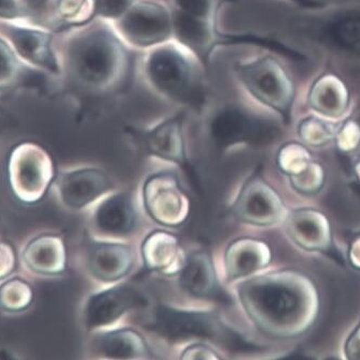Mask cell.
Here are the masks:
<instances>
[{
    "instance_id": "obj_38",
    "label": "cell",
    "mask_w": 360,
    "mask_h": 360,
    "mask_svg": "<svg viewBox=\"0 0 360 360\" xmlns=\"http://www.w3.org/2000/svg\"><path fill=\"white\" fill-rule=\"evenodd\" d=\"M20 15L15 0H0V18L13 19Z\"/></svg>"
},
{
    "instance_id": "obj_13",
    "label": "cell",
    "mask_w": 360,
    "mask_h": 360,
    "mask_svg": "<svg viewBox=\"0 0 360 360\" xmlns=\"http://www.w3.org/2000/svg\"><path fill=\"white\" fill-rule=\"evenodd\" d=\"M232 212L238 221L255 226H275L284 221L287 214L280 194L259 173L243 185Z\"/></svg>"
},
{
    "instance_id": "obj_1",
    "label": "cell",
    "mask_w": 360,
    "mask_h": 360,
    "mask_svg": "<svg viewBox=\"0 0 360 360\" xmlns=\"http://www.w3.org/2000/svg\"><path fill=\"white\" fill-rule=\"evenodd\" d=\"M134 51L121 39L112 24L94 21L81 26L65 44L68 80L88 100L113 106L132 86L136 70Z\"/></svg>"
},
{
    "instance_id": "obj_26",
    "label": "cell",
    "mask_w": 360,
    "mask_h": 360,
    "mask_svg": "<svg viewBox=\"0 0 360 360\" xmlns=\"http://www.w3.org/2000/svg\"><path fill=\"white\" fill-rule=\"evenodd\" d=\"M339 121L329 120L309 112L297 123V136L299 141L309 148H325L335 143Z\"/></svg>"
},
{
    "instance_id": "obj_12",
    "label": "cell",
    "mask_w": 360,
    "mask_h": 360,
    "mask_svg": "<svg viewBox=\"0 0 360 360\" xmlns=\"http://www.w3.org/2000/svg\"><path fill=\"white\" fill-rule=\"evenodd\" d=\"M304 104L309 112L323 118L341 121L355 105L353 90L333 65L317 72L305 89Z\"/></svg>"
},
{
    "instance_id": "obj_29",
    "label": "cell",
    "mask_w": 360,
    "mask_h": 360,
    "mask_svg": "<svg viewBox=\"0 0 360 360\" xmlns=\"http://www.w3.org/2000/svg\"><path fill=\"white\" fill-rule=\"evenodd\" d=\"M288 178L295 191L302 195L311 196L319 193L325 187L327 174L323 165L314 160L304 171Z\"/></svg>"
},
{
    "instance_id": "obj_20",
    "label": "cell",
    "mask_w": 360,
    "mask_h": 360,
    "mask_svg": "<svg viewBox=\"0 0 360 360\" xmlns=\"http://www.w3.org/2000/svg\"><path fill=\"white\" fill-rule=\"evenodd\" d=\"M135 264L132 248L120 243H94L89 250L91 274L104 283H115L127 276Z\"/></svg>"
},
{
    "instance_id": "obj_24",
    "label": "cell",
    "mask_w": 360,
    "mask_h": 360,
    "mask_svg": "<svg viewBox=\"0 0 360 360\" xmlns=\"http://www.w3.org/2000/svg\"><path fill=\"white\" fill-rule=\"evenodd\" d=\"M93 349L97 355L109 359H145L151 355L143 335L129 328L116 329L97 335Z\"/></svg>"
},
{
    "instance_id": "obj_4",
    "label": "cell",
    "mask_w": 360,
    "mask_h": 360,
    "mask_svg": "<svg viewBox=\"0 0 360 360\" xmlns=\"http://www.w3.org/2000/svg\"><path fill=\"white\" fill-rule=\"evenodd\" d=\"M139 68L147 86L163 100L199 115L207 110V70L177 42H167L143 52Z\"/></svg>"
},
{
    "instance_id": "obj_23",
    "label": "cell",
    "mask_w": 360,
    "mask_h": 360,
    "mask_svg": "<svg viewBox=\"0 0 360 360\" xmlns=\"http://www.w3.org/2000/svg\"><path fill=\"white\" fill-rule=\"evenodd\" d=\"M3 27L20 56L49 72H58L60 66L52 52L51 36L39 30L15 26L4 25Z\"/></svg>"
},
{
    "instance_id": "obj_2",
    "label": "cell",
    "mask_w": 360,
    "mask_h": 360,
    "mask_svg": "<svg viewBox=\"0 0 360 360\" xmlns=\"http://www.w3.org/2000/svg\"><path fill=\"white\" fill-rule=\"evenodd\" d=\"M238 295L255 327L273 339L300 337L312 328L319 316L316 285L295 269L252 276L238 287Z\"/></svg>"
},
{
    "instance_id": "obj_17",
    "label": "cell",
    "mask_w": 360,
    "mask_h": 360,
    "mask_svg": "<svg viewBox=\"0 0 360 360\" xmlns=\"http://www.w3.org/2000/svg\"><path fill=\"white\" fill-rule=\"evenodd\" d=\"M112 183L104 172L97 169H81L64 174L58 184L60 201L80 210L110 191Z\"/></svg>"
},
{
    "instance_id": "obj_11",
    "label": "cell",
    "mask_w": 360,
    "mask_h": 360,
    "mask_svg": "<svg viewBox=\"0 0 360 360\" xmlns=\"http://www.w3.org/2000/svg\"><path fill=\"white\" fill-rule=\"evenodd\" d=\"M287 236L300 250L323 255L340 266L347 264V258L338 248L328 217L314 207H299L287 212L284 218Z\"/></svg>"
},
{
    "instance_id": "obj_25",
    "label": "cell",
    "mask_w": 360,
    "mask_h": 360,
    "mask_svg": "<svg viewBox=\"0 0 360 360\" xmlns=\"http://www.w3.org/2000/svg\"><path fill=\"white\" fill-rule=\"evenodd\" d=\"M24 262L34 271L44 275L60 274L66 268V248L62 238L44 234L28 243L24 250Z\"/></svg>"
},
{
    "instance_id": "obj_37",
    "label": "cell",
    "mask_w": 360,
    "mask_h": 360,
    "mask_svg": "<svg viewBox=\"0 0 360 360\" xmlns=\"http://www.w3.org/2000/svg\"><path fill=\"white\" fill-rule=\"evenodd\" d=\"M347 260L355 270L360 271V234L352 240Z\"/></svg>"
},
{
    "instance_id": "obj_8",
    "label": "cell",
    "mask_w": 360,
    "mask_h": 360,
    "mask_svg": "<svg viewBox=\"0 0 360 360\" xmlns=\"http://www.w3.org/2000/svg\"><path fill=\"white\" fill-rule=\"evenodd\" d=\"M112 26L135 51H148L174 41L173 14L163 0H139Z\"/></svg>"
},
{
    "instance_id": "obj_34",
    "label": "cell",
    "mask_w": 360,
    "mask_h": 360,
    "mask_svg": "<svg viewBox=\"0 0 360 360\" xmlns=\"http://www.w3.org/2000/svg\"><path fill=\"white\" fill-rule=\"evenodd\" d=\"M343 356L347 360H360V316L343 345Z\"/></svg>"
},
{
    "instance_id": "obj_35",
    "label": "cell",
    "mask_w": 360,
    "mask_h": 360,
    "mask_svg": "<svg viewBox=\"0 0 360 360\" xmlns=\"http://www.w3.org/2000/svg\"><path fill=\"white\" fill-rule=\"evenodd\" d=\"M180 358L185 360L221 359V357L212 347H208V345H202V343H196V345L188 347L183 352Z\"/></svg>"
},
{
    "instance_id": "obj_18",
    "label": "cell",
    "mask_w": 360,
    "mask_h": 360,
    "mask_svg": "<svg viewBox=\"0 0 360 360\" xmlns=\"http://www.w3.org/2000/svg\"><path fill=\"white\" fill-rule=\"evenodd\" d=\"M180 286L191 296L212 300H228L220 287L212 257L207 252L199 250L192 252L185 259L179 271Z\"/></svg>"
},
{
    "instance_id": "obj_5",
    "label": "cell",
    "mask_w": 360,
    "mask_h": 360,
    "mask_svg": "<svg viewBox=\"0 0 360 360\" xmlns=\"http://www.w3.org/2000/svg\"><path fill=\"white\" fill-rule=\"evenodd\" d=\"M174 41L187 49L208 70L212 56L219 49L228 46H252L262 51L272 52L284 60L304 64L309 54L296 46L272 35L256 32H229L219 27L218 22L194 19L173 11Z\"/></svg>"
},
{
    "instance_id": "obj_39",
    "label": "cell",
    "mask_w": 360,
    "mask_h": 360,
    "mask_svg": "<svg viewBox=\"0 0 360 360\" xmlns=\"http://www.w3.org/2000/svg\"><path fill=\"white\" fill-rule=\"evenodd\" d=\"M289 5L293 6L296 9L311 10L323 7L327 1L325 0H285Z\"/></svg>"
},
{
    "instance_id": "obj_15",
    "label": "cell",
    "mask_w": 360,
    "mask_h": 360,
    "mask_svg": "<svg viewBox=\"0 0 360 360\" xmlns=\"http://www.w3.org/2000/svg\"><path fill=\"white\" fill-rule=\"evenodd\" d=\"M187 111L179 109L148 129L127 127V132L141 148L153 155L178 165H187L185 119Z\"/></svg>"
},
{
    "instance_id": "obj_21",
    "label": "cell",
    "mask_w": 360,
    "mask_h": 360,
    "mask_svg": "<svg viewBox=\"0 0 360 360\" xmlns=\"http://www.w3.org/2000/svg\"><path fill=\"white\" fill-rule=\"evenodd\" d=\"M93 224L105 236H127L136 228L137 215L127 193H117L102 202L95 210Z\"/></svg>"
},
{
    "instance_id": "obj_10",
    "label": "cell",
    "mask_w": 360,
    "mask_h": 360,
    "mask_svg": "<svg viewBox=\"0 0 360 360\" xmlns=\"http://www.w3.org/2000/svg\"><path fill=\"white\" fill-rule=\"evenodd\" d=\"M53 175L51 158L36 143H21L12 151L9 160L10 184L21 201H39L51 184Z\"/></svg>"
},
{
    "instance_id": "obj_32",
    "label": "cell",
    "mask_w": 360,
    "mask_h": 360,
    "mask_svg": "<svg viewBox=\"0 0 360 360\" xmlns=\"http://www.w3.org/2000/svg\"><path fill=\"white\" fill-rule=\"evenodd\" d=\"M21 68L5 42L0 40V89L10 88L20 80Z\"/></svg>"
},
{
    "instance_id": "obj_31",
    "label": "cell",
    "mask_w": 360,
    "mask_h": 360,
    "mask_svg": "<svg viewBox=\"0 0 360 360\" xmlns=\"http://www.w3.org/2000/svg\"><path fill=\"white\" fill-rule=\"evenodd\" d=\"M139 0H90V23L104 21L116 23Z\"/></svg>"
},
{
    "instance_id": "obj_14",
    "label": "cell",
    "mask_w": 360,
    "mask_h": 360,
    "mask_svg": "<svg viewBox=\"0 0 360 360\" xmlns=\"http://www.w3.org/2000/svg\"><path fill=\"white\" fill-rule=\"evenodd\" d=\"M143 203L149 216L162 226H181L189 216V198L171 172L153 174L146 180Z\"/></svg>"
},
{
    "instance_id": "obj_27",
    "label": "cell",
    "mask_w": 360,
    "mask_h": 360,
    "mask_svg": "<svg viewBox=\"0 0 360 360\" xmlns=\"http://www.w3.org/2000/svg\"><path fill=\"white\" fill-rule=\"evenodd\" d=\"M171 10L207 22H218L220 13L226 6L238 0H163Z\"/></svg>"
},
{
    "instance_id": "obj_19",
    "label": "cell",
    "mask_w": 360,
    "mask_h": 360,
    "mask_svg": "<svg viewBox=\"0 0 360 360\" xmlns=\"http://www.w3.org/2000/svg\"><path fill=\"white\" fill-rule=\"evenodd\" d=\"M272 260V250L264 240L242 238L229 245L224 255V269L229 281L252 276L264 270Z\"/></svg>"
},
{
    "instance_id": "obj_30",
    "label": "cell",
    "mask_w": 360,
    "mask_h": 360,
    "mask_svg": "<svg viewBox=\"0 0 360 360\" xmlns=\"http://www.w3.org/2000/svg\"><path fill=\"white\" fill-rule=\"evenodd\" d=\"M32 300V290L21 278H12L0 287V305L7 311L26 309Z\"/></svg>"
},
{
    "instance_id": "obj_40",
    "label": "cell",
    "mask_w": 360,
    "mask_h": 360,
    "mask_svg": "<svg viewBox=\"0 0 360 360\" xmlns=\"http://www.w3.org/2000/svg\"><path fill=\"white\" fill-rule=\"evenodd\" d=\"M354 157H355V159L353 161L352 171H353L354 177H355L357 183L360 185V150Z\"/></svg>"
},
{
    "instance_id": "obj_6",
    "label": "cell",
    "mask_w": 360,
    "mask_h": 360,
    "mask_svg": "<svg viewBox=\"0 0 360 360\" xmlns=\"http://www.w3.org/2000/svg\"><path fill=\"white\" fill-rule=\"evenodd\" d=\"M232 74L257 105L274 115L284 127L292 124L298 89L284 58L266 51L238 58L232 63Z\"/></svg>"
},
{
    "instance_id": "obj_16",
    "label": "cell",
    "mask_w": 360,
    "mask_h": 360,
    "mask_svg": "<svg viewBox=\"0 0 360 360\" xmlns=\"http://www.w3.org/2000/svg\"><path fill=\"white\" fill-rule=\"evenodd\" d=\"M143 303L141 292L129 285L105 289L86 301L84 311V326L89 331L103 328Z\"/></svg>"
},
{
    "instance_id": "obj_36",
    "label": "cell",
    "mask_w": 360,
    "mask_h": 360,
    "mask_svg": "<svg viewBox=\"0 0 360 360\" xmlns=\"http://www.w3.org/2000/svg\"><path fill=\"white\" fill-rule=\"evenodd\" d=\"M15 266L13 250L7 243H0V278L7 276Z\"/></svg>"
},
{
    "instance_id": "obj_22",
    "label": "cell",
    "mask_w": 360,
    "mask_h": 360,
    "mask_svg": "<svg viewBox=\"0 0 360 360\" xmlns=\"http://www.w3.org/2000/svg\"><path fill=\"white\" fill-rule=\"evenodd\" d=\"M141 254L146 268L167 275L179 273L185 262L177 238L169 232L149 234L143 240Z\"/></svg>"
},
{
    "instance_id": "obj_9",
    "label": "cell",
    "mask_w": 360,
    "mask_h": 360,
    "mask_svg": "<svg viewBox=\"0 0 360 360\" xmlns=\"http://www.w3.org/2000/svg\"><path fill=\"white\" fill-rule=\"evenodd\" d=\"M150 328L169 341L198 338L224 342L233 349L244 345V340L238 339L217 315L210 312L183 311L159 305L153 312Z\"/></svg>"
},
{
    "instance_id": "obj_28",
    "label": "cell",
    "mask_w": 360,
    "mask_h": 360,
    "mask_svg": "<svg viewBox=\"0 0 360 360\" xmlns=\"http://www.w3.org/2000/svg\"><path fill=\"white\" fill-rule=\"evenodd\" d=\"M313 161L309 147L301 141H287L277 151V167L288 177L304 171Z\"/></svg>"
},
{
    "instance_id": "obj_3",
    "label": "cell",
    "mask_w": 360,
    "mask_h": 360,
    "mask_svg": "<svg viewBox=\"0 0 360 360\" xmlns=\"http://www.w3.org/2000/svg\"><path fill=\"white\" fill-rule=\"evenodd\" d=\"M286 32L301 50L313 52L335 68L360 72V1L326 3L287 16Z\"/></svg>"
},
{
    "instance_id": "obj_7",
    "label": "cell",
    "mask_w": 360,
    "mask_h": 360,
    "mask_svg": "<svg viewBox=\"0 0 360 360\" xmlns=\"http://www.w3.org/2000/svg\"><path fill=\"white\" fill-rule=\"evenodd\" d=\"M282 123L238 102L222 103L208 113V136L220 150L240 146L266 147L283 135Z\"/></svg>"
},
{
    "instance_id": "obj_33",
    "label": "cell",
    "mask_w": 360,
    "mask_h": 360,
    "mask_svg": "<svg viewBox=\"0 0 360 360\" xmlns=\"http://www.w3.org/2000/svg\"><path fill=\"white\" fill-rule=\"evenodd\" d=\"M60 0H22L28 13L38 19H44L50 14H56Z\"/></svg>"
}]
</instances>
